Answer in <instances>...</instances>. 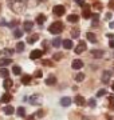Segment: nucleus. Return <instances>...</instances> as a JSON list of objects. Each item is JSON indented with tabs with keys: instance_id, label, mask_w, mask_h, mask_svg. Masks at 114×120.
<instances>
[{
	"instance_id": "obj_4",
	"label": "nucleus",
	"mask_w": 114,
	"mask_h": 120,
	"mask_svg": "<svg viewBox=\"0 0 114 120\" xmlns=\"http://www.w3.org/2000/svg\"><path fill=\"white\" fill-rule=\"evenodd\" d=\"M42 55H43V51L42 49H34L30 53V57L32 60H36V59H39V57H42Z\"/></svg>"
},
{
	"instance_id": "obj_16",
	"label": "nucleus",
	"mask_w": 114,
	"mask_h": 120,
	"mask_svg": "<svg viewBox=\"0 0 114 120\" xmlns=\"http://www.w3.org/2000/svg\"><path fill=\"white\" fill-rule=\"evenodd\" d=\"M3 112H4L5 115H12L13 112H15V108H13L12 105H5V107L3 108Z\"/></svg>"
},
{
	"instance_id": "obj_36",
	"label": "nucleus",
	"mask_w": 114,
	"mask_h": 120,
	"mask_svg": "<svg viewBox=\"0 0 114 120\" xmlns=\"http://www.w3.org/2000/svg\"><path fill=\"white\" fill-rule=\"evenodd\" d=\"M3 53H4V55H12V53H13V51H12V49H9V48H7V49H4V51H3Z\"/></svg>"
},
{
	"instance_id": "obj_37",
	"label": "nucleus",
	"mask_w": 114,
	"mask_h": 120,
	"mask_svg": "<svg viewBox=\"0 0 114 120\" xmlns=\"http://www.w3.org/2000/svg\"><path fill=\"white\" fill-rule=\"evenodd\" d=\"M59 59H62V53L61 52H57V53L54 55V60H59Z\"/></svg>"
},
{
	"instance_id": "obj_17",
	"label": "nucleus",
	"mask_w": 114,
	"mask_h": 120,
	"mask_svg": "<svg viewBox=\"0 0 114 120\" xmlns=\"http://www.w3.org/2000/svg\"><path fill=\"white\" fill-rule=\"evenodd\" d=\"M39 40V34H34V35H31L30 38H28V44H34L35 41H38Z\"/></svg>"
},
{
	"instance_id": "obj_12",
	"label": "nucleus",
	"mask_w": 114,
	"mask_h": 120,
	"mask_svg": "<svg viewBox=\"0 0 114 120\" xmlns=\"http://www.w3.org/2000/svg\"><path fill=\"white\" fill-rule=\"evenodd\" d=\"M82 67H83V61H82V60L75 59L74 61H73V68L74 69H81Z\"/></svg>"
},
{
	"instance_id": "obj_28",
	"label": "nucleus",
	"mask_w": 114,
	"mask_h": 120,
	"mask_svg": "<svg viewBox=\"0 0 114 120\" xmlns=\"http://www.w3.org/2000/svg\"><path fill=\"white\" fill-rule=\"evenodd\" d=\"M16 112H18V116H20V117H24V116H26V109L23 107H19Z\"/></svg>"
},
{
	"instance_id": "obj_49",
	"label": "nucleus",
	"mask_w": 114,
	"mask_h": 120,
	"mask_svg": "<svg viewBox=\"0 0 114 120\" xmlns=\"http://www.w3.org/2000/svg\"><path fill=\"white\" fill-rule=\"evenodd\" d=\"M113 8H114V7H113Z\"/></svg>"
},
{
	"instance_id": "obj_7",
	"label": "nucleus",
	"mask_w": 114,
	"mask_h": 120,
	"mask_svg": "<svg viewBox=\"0 0 114 120\" xmlns=\"http://www.w3.org/2000/svg\"><path fill=\"white\" fill-rule=\"evenodd\" d=\"M103 49H93L91 51V55L93 57H95V59H101V57H103Z\"/></svg>"
},
{
	"instance_id": "obj_26",
	"label": "nucleus",
	"mask_w": 114,
	"mask_h": 120,
	"mask_svg": "<svg viewBox=\"0 0 114 120\" xmlns=\"http://www.w3.org/2000/svg\"><path fill=\"white\" fill-rule=\"evenodd\" d=\"M61 44H62L61 38H55V39L53 40V45H54L55 48H59V47H61Z\"/></svg>"
},
{
	"instance_id": "obj_39",
	"label": "nucleus",
	"mask_w": 114,
	"mask_h": 120,
	"mask_svg": "<svg viewBox=\"0 0 114 120\" xmlns=\"http://www.w3.org/2000/svg\"><path fill=\"white\" fill-rule=\"evenodd\" d=\"M34 76L35 77H42L43 76V72H42V71H36V72L34 73Z\"/></svg>"
},
{
	"instance_id": "obj_22",
	"label": "nucleus",
	"mask_w": 114,
	"mask_h": 120,
	"mask_svg": "<svg viewBox=\"0 0 114 120\" xmlns=\"http://www.w3.org/2000/svg\"><path fill=\"white\" fill-rule=\"evenodd\" d=\"M78 20H79L78 15H69L67 16V22H70V23H77Z\"/></svg>"
},
{
	"instance_id": "obj_38",
	"label": "nucleus",
	"mask_w": 114,
	"mask_h": 120,
	"mask_svg": "<svg viewBox=\"0 0 114 120\" xmlns=\"http://www.w3.org/2000/svg\"><path fill=\"white\" fill-rule=\"evenodd\" d=\"M109 101H110V107H114V96H109Z\"/></svg>"
},
{
	"instance_id": "obj_18",
	"label": "nucleus",
	"mask_w": 114,
	"mask_h": 120,
	"mask_svg": "<svg viewBox=\"0 0 114 120\" xmlns=\"http://www.w3.org/2000/svg\"><path fill=\"white\" fill-rule=\"evenodd\" d=\"M12 84H13V82L9 79V77H7V79H4V83H3V87H4L5 90H9L11 87H12Z\"/></svg>"
},
{
	"instance_id": "obj_27",
	"label": "nucleus",
	"mask_w": 114,
	"mask_h": 120,
	"mask_svg": "<svg viewBox=\"0 0 114 120\" xmlns=\"http://www.w3.org/2000/svg\"><path fill=\"white\" fill-rule=\"evenodd\" d=\"M12 72H13V75H16V76H18V75L22 73V68H20L19 65H13V67H12Z\"/></svg>"
},
{
	"instance_id": "obj_34",
	"label": "nucleus",
	"mask_w": 114,
	"mask_h": 120,
	"mask_svg": "<svg viewBox=\"0 0 114 120\" xmlns=\"http://www.w3.org/2000/svg\"><path fill=\"white\" fill-rule=\"evenodd\" d=\"M89 105H90L91 108H94L97 105V101L94 100V99H90V100H89Z\"/></svg>"
},
{
	"instance_id": "obj_44",
	"label": "nucleus",
	"mask_w": 114,
	"mask_h": 120,
	"mask_svg": "<svg viewBox=\"0 0 114 120\" xmlns=\"http://www.w3.org/2000/svg\"><path fill=\"white\" fill-rule=\"evenodd\" d=\"M77 3H78L79 5H85V3H83V0H75Z\"/></svg>"
},
{
	"instance_id": "obj_46",
	"label": "nucleus",
	"mask_w": 114,
	"mask_h": 120,
	"mask_svg": "<svg viewBox=\"0 0 114 120\" xmlns=\"http://www.w3.org/2000/svg\"><path fill=\"white\" fill-rule=\"evenodd\" d=\"M106 19H107V20H109V19H111V13H106Z\"/></svg>"
},
{
	"instance_id": "obj_32",
	"label": "nucleus",
	"mask_w": 114,
	"mask_h": 120,
	"mask_svg": "<svg viewBox=\"0 0 114 120\" xmlns=\"http://www.w3.org/2000/svg\"><path fill=\"white\" fill-rule=\"evenodd\" d=\"M91 17H93V22H94V24H97V23H98V20H99V15H98V13H93Z\"/></svg>"
},
{
	"instance_id": "obj_10",
	"label": "nucleus",
	"mask_w": 114,
	"mask_h": 120,
	"mask_svg": "<svg viewBox=\"0 0 114 120\" xmlns=\"http://www.w3.org/2000/svg\"><path fill=\"white\" fill-rule=\"evenodd\" d=\"M74 101L77 105H85V103H86V100H85L83 96H81V95H77L74 99Z\"/></svg>"
},
{
	"instance_id": "obj_35",
	"label": "nucleus",
	"mask_w": 114,
	"mask_h": 120,
	"mask_svg": "<svg viewBox=\"0 0 114 120\" xmlns=\"http://www.w3.org/2000/svg\"><path fill=\"white\" fill-rule=\"evenodd\" d=\"M105 94H106V90H99L98 92H97V96H98V98H101V96H103Z\"/></svg>"
},
{
	"instance_id": "obj_29",
	"label": "nucleus",
	"mask_w": 114,
	"mask_h": 120,
	"mask_svg": "<svg viewBox=\"0 0 114 120\" xmlns=\"http://www.w3.org/2000/svg\"><path fill=\"white\" fill-rule=\"evenodd\" d=\"M75 80H77V82H83V80H85V73H82V72H81V73H77V76H75Z\"/></svg>"
},
{
	"instance_id": "obj_19",
	"label": "nucleus",
	"mask_w": 114,
	"mask_h": 120,
	"mask_svg": "<svg viewBox=\"0 0 114 120\" xmlns=\"http://www.w3.org/2000/svg\"><path fill=\"white\" fill-rule=\"evenodd\" d=\"M23 27H24V31H27V32H30V31L32 30V27H34V23H32V22H30V20H27V22H24Z\"/></svg>"
},
{
	"instance_id": "obj_2",
	"label": "nucleus",
	"mask_w": 114,
	"mask_h": 120,
	"mask_svg": "<svg viewBox=\"0 0 114 120\" xmlns=\"http://www.w3.org/2000/svg\"><path fill=\"white\" fill-rule=\"evenodd\" d=\"M48 31H50V34H54V35L61 34L62 31H63V23L62 22H54L51 26L48 27Z\"/></svg>"
},
{
	"instance_id": "obj_24",
	"label": "nucleus",
	"mask_w": 114,
	"mask_h": 120,
	"mask_svg": "<svg viewBox=\"0 0 114 120\" xmlns=\"http://www.w3.org/2000/svg\"><path fill=\"white\" fill-rule=\"evenodd\" d=\"M44 22H46V16H44L43 13H40V15L36 16V23H38V24H43Z\"/></svg>"
},
{
	"instance_id": "obj_11",
	"label": "nucleus",
	"mask_w": 114,
	"mask_h": 120,
	"mask_svg": "<svg viewBox=\"0 0 114 120\" xmlns=\"http://www.w3.org/2000/svg\"><path fill=\"white\" fill-rule=\"evenodd\" d=\"M82 16H83L85 19H90V17H91V12H90V8H89L87 4L83 5V13H82Z\"/></svg>"
},
{
	"instance_id": "obj_9",
	"label": "nucleus",
	"mask_w": 114,
	"mask_h": 120,
	"mask_svg": "<svg viewBox=\"0 0 114 120\" xmlns=\"http://www.w3.org/2000/svg\"><path fill=\"white\" fill-rule=\"evenodd\" d=\"M62 45L66 48V49H71V48L74 47V43H73V40H70V39H66V40L62 41Z\"/></svg>"
},
{
	"instance_id": "obj_5",
	"label": "nucleus",
	"mask_w": 114,
	"mask_h": 120,
	"mask_svg": "<svg viewBox=\"0 0 114 120\" xmlns=\"http://www.w3.org/2000/svg\"><path fill=\"white\" fill-rule=\"evenodd\" d=\"M86 49H87L86 43H85V41H81V43L77 45V48H75V53H78V55H79V53H82V52L86 51Z\"/></svg>"
},
{
	"instance_id": "obj_42",
	"label": "nucleus",
	"mask_w": 114,
	"mask_h": 120,
	"mask_svg": "<svg viewBox=\"0 0 114 120\" xmlns=\"http://www.w3.org/2000/svg\"><path fill=\"white\" fill-rule=\"evenodd\" d=\"M43 64L44 65H53V61H50V60H43Z\"/></svg>"
},
{
	"instance_id": "obj_1",
	"label": "nucleus",
	"mask_w": 114,
	"mask_h": 120,
	"mask_svg": "<svg viewBox=\"0 0 114 120\" xmlns=\"http://www.w3.org/2000/svg\"><path fill=\"white\" fill-rule=\"evenodd\" d=\"M8 4H9V7H11V9L16 13L23 12L24 8H26V4L23 3L22 0H8Z\"/></svg>"
},
{
	"instance_id": "obj_8",
	"label": "nucleus",
	"mask_w": 114,
	"mask_h": 120,
	"mask_svg": "<svg viewBox=\"0 0 114 120\" xmlns=\"http://www.w3.org/2000/svg\"><path fill=\"white\" fill-rule=\"evenodd\" d=\"M110 77H111V71H103V73H102V82L109 83Z\"/></svg>"
},
{
	"instance_id": "obj_25",
	"label": "nucleus",
	"mask_w": 114,
	"mask_h": 120,
	"mask_svg": "<svg viewBox=\"0 0 114 120\" xmlns=\"http://www.w3.org/2000/svg\"><path fill=\"white\" fill-rule=\"evenodd\" d=\"M0 76L4 77V79H7V77L9 76V71L7 68H1V69H0Z\"/></svg>"
},
{
	"instance_id": "obj_23",
	"label": "nucleus",
	"mask_w": 114,
	"mask_h": 120,
	"mask_svg": "<svg viewBox=\"0 0 114 120\" xmlns=\"http://www.w3.org/2000/svg\"><path fill=\"white\" fill-rule=\"evenodd\" d=\"M86 38H87L91 43H97V36L93 34V32H87V34H86Z\"/></svg>"
},
{
	"instance_id": "obj_31",
	"label": "nucleus",
	"mask_w": 114,
	"mask_h": 120,
	"mask_svg": "<svg viewBox=\"0 0 114 120\" xmlns=\"http://www.w3.org/2000/svg\"><path fill=\"white\" fill-rule=\"evenodd\" d=\"M13 36H15L16 39L22 38V36H23V32H22L20 30H15V31H13Z\"/></svg>"
},
{
	"instance_id": "obj_15",
	"label": "nucleus",
	"mask_w": 114,
	"mask_h": 120,
	"mask_svg": "<svg viewBox=\"0 0 114 120\" xmlns=\"http://www.w3.org/2000/svg\"><path fill=\"white\" fill-rule=\"evenodd\" d=\"M55 83H57V77L54 76V75H50V76L46 79V84H47V86H54Z\"/></svg>"
},
{
	"instance_id": "obj_30",
	"label": "nucleus",
	"mask_w": 114,
	"mask_h": 120,
	"mask_svg": "<svg viewBox=\"0 0 114 120\" xmlns=\"http://www.w3.org/2000/svg\"><path fill=\"white\" fill-rule=\"evenodd\" d=\"M16 51H18V52H23V51H24V43L19 41V43L16 44Z\"/></svg>"
},
{
	"instance_id": "obj_13",
	"label": "nucleus",
	"mask_w": 114,
	"mask_h": 120,
	"mask_svg": "<svg viewBox=\"0 0 114 120\" xmlns=\"http://www.w3.org/2000/svg\"><path fill=\"white\" fill-rule=\"evenodd\" d=\"M11 63H12V60L9 59V57H4V59L0 60V67H1V68H5V67L9 65Z\"/></svg>"
},
{
	"instance_id": "obj_40",
	"label": "nucleus",
	"mask_w": 114,
	"mask_h": 120,
	"mask_svg": "<svg viewBox=\"0 0 114 120\" xmlns=\"http://www.w3.org/2000/svg\"><path fill=\"white\" fill-rule=\"evenodd\" d=\"M36 116H38V117H43V116H44V112L42 111V109H39V111L36 112Z\"/></svg>"
},
{
	"instance_id": "obj_3",
	"label": "nucleus",
	"mask_w": 114,
	"mask_h": 120,
	"mask_svg": "<svg viewBox=\"0 0 114 120\" xmlns=\"http://www.w3.org/2000/svg\"><path fill=\"white\" fill-rule=\"evenodd\" d=\"M53 12L57 15V16H63L65 13H66V8L63 7V5H55L53 8Z\"/></svg>"
},
{
	"instance_id": "obj_14",
	"label": "nucleus",
	"mask_w": 114,
	"mask_h": 120,
	"mask_svg": "<svg viewBox=\"0 0 114 120\" xmlns=\"http://www.w3.org/2000/svg\"><path fill=\"white\" fill-rule=\"evenodd\" d=\"M71 101H73V100H71V98H62L61 99V105H63V107H69V105H70L71 104Z\"/></svg>"
},
{
	"instance_id": "obj_6",
	"label": "nucleus",
	"mask_w": 114,
	"mask_h": 120,
	"mask_svg": "<svg viewBox=\"0 0 114 120\" xmlns=\"http://www.w3.org/2000/svg\"><path fill=\"white\" fill-rule=\"evenodd\" d=\"M30 103L31 104H34V105H38V104H40V101H42V98H40L39 95H32L30 99Z\"/></svg>"
},
{
	"instance_id": "obj_43",
	"label": "nucleus",
	"mask_w": 114,
	"mask_h": 120,
	"mask_svg": "<svg viewBox=\"0 0 114 120\" xmlns=\"http://www.w3.org/2000/svg\"><path fill=\"white\" fill-rule=\"evenodd\" d=\"M109 47H110V48H114V39H110V41H109Z\"/></svg>"
},
{
	"instance_id": "obj_45",
	"label": "nucleus",
	"mask_w": 114,
	"mask_h": 120,
	"mask_svg": "<svg viewBox=\"0 0 114 120\" xmlns=\"http://www.w3.org/2000/svg\"><path fill=\"white\" fill-rule=\"evenodd\" d=\"M16 24H18V23H16V22H12V23H9L8 26H9V27H15V26H16Z\"/></svg>"
},
{
	"instance_id": "obj_41",
	"label": "nucleus",
	"mask_w": 114,
	"mask_h": 120,
	"mask_svg": "<svg viewBox=\"0 0 114 120\" xmlns=\"http://www.w3.org/2000/svg\"><path fill=\"white\" fill-rule=\"evenodd\" d=\"M94 8H97L98 11H99V9L102 8V4H101V3H98V1H97L95 4H94Z\"/></svg>"
},
{
	"instance_id": "obj_47",
	"label": "nucleus",
	"mask_w": 114,
	"mask_h": 120,
	"mask_svg": "<svg viewBox=\"0 0 114 120\" xmlns=\"http://www.w3.org/2000/svg\"><path fill=\"white\" fill-rule=\"evenodd\" d=\"M109 27H110V28H114V22H111V23H110V24H109Z\"/></svg>"
},
{
	"instance_id": "obj_48",
	"label": "nucleus",
	"mask_w": 114,
	"mask_h": 120,
	"mask_svg": "<svg viewBox=\"0 0 114 120\" xmlns=\"http://www.w3.org/2000/svg\"><path fill=\"white\" fill-rule=\"evenodd\" d=\"M111 90H113V91H114V84H113V86H111Z\"/></svg>"
},
{
	"instance_id": "obj_21",
	"label": "nucleus",
	"mask_w": 114,
	"mask_h": 120,
	"mask_svg": "<svg viewBox=\"0 0 114 120\" xmlns=\"http://www.w3.org/2000/svg\"><path fill=\"white\" fill-rule=\"evenodd\" d=\"M11 99H12V96L9 94H4L0 99V103H8V101H11Z\"/></svg>"
},
{
	"instance_id": "obj_20",
	"label": "nucleus",
	"mask_w": 114,
	"mask_h": 120,
	"mask_svg": "<svg viewBox=\"0 0 114 120\" xmlns=\"http://www.w3.org/2000/svg\"><path fill=\"white\" fill-rule=\"evenodd\" d=\"M31 79H32V77H31L30 75H23V76H22V84L28 86V84L31 83Z\"/></svg>"
},
{
	"instance_id": "obj_33",
	"label": "nucleus",
	"mask_w": 114,
	"mask_h": 120,
	"mask_svg": "<svg viewBox=\"0 0 114 120\" xmlns=\"http://www.w3.org/2000/svg\"><path fill=\"white\" fill-rule=\"evenodd\" d=\"M71 36H73L74 39H77L79 36V31L78 30H73V31H71Z\"/></svg>"
}]
</instances>
